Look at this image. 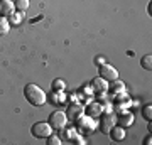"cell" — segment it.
<instances>
[{"label": "cell", "mask_w": 152, "mask_h": 145, "mask_svg": "<svg viewBox=\"0 0 152 145\" xmlns=\"http://www.w3.org/2000/svg\"><path fill=\"white\" fill-rule=\"evenodd\" d=\"M14 5H15V9L19 12H26L29 9V5H31V2H29V0H15Z\"/></svg>", "instance_id": "5bb4252c"}, {"label": "cell", "mask_w": 152, "mask_h": 145, "mask_svg": "<svg viewBox=\"0 0 152 145\" xmlns=\"http://www.w3.org/2000/svg\"><path fill=\"white\" fill-rule=\"evenodd\" d=\"M51 88H53V91L58 93V91H63L66 88V83L63 79H54L53 81V85H51Z\"/></svg>", "instance_id": "2e32d148"}, {"label": "cell", "mask_w": 152, "mask_h": 145, "mask_svg": "<svg viewBox=\"0 0 152 145\" xmlns=\"http://www.w3.org/2000/svg\"><path fill=\"white\" fill-rule=\"evenodd\" d=\"M9 29H10V22H9V17L0 15V36L7 34V32H9Z\"/></svg>", "instance_id": "7c38bea8"}, {"label": "cell", "mask_w": 152, "mask_h": 145, "mask_svg": "<svg viewBox=\"0 0 152 145\" xmlns=\"http://www.w3.org/2000/svg\"><path fill=\"white\" fill-rule=\"evenodd\" d=\"M144 144H145V145H151V144H152V137H151V135H149V137H145Z\"/></svg>", "instance_id": "ffe728a7"}, {"label": "cell", "mask_w": 152, "mask_h": 145, "mask_svg": "<svg viewBox=\"0 0 152 145\" xmlns=\"http://www.w3.org/2000/svg\"><path fill=\"white\" fill-rule=\"evenodd\" d=\"M49 125L53 127V130H63L68 125V117H66L64 111H61V110H56L49 115Z\"/></svg>", "instance_id": "7a4b0ae2"}, {"label": "cell", "mask_w": 152, "mask_h": 145, "mask_svg": "<svg viewBox=\"0 0 152 145\" xmlns=\"http://www.w3.org/2000/svg\"><path fill=\"white\" fill-rule=\"evenodd\" d=\"M140 66L144 68V69H147V71L152 69V56H151V54H145V56L142 58V59H140Z\"/></svg>", "instance_id": "9a60e30c"}, {"label": "cell", "mask_w": 152, "mask_h": 145, "mask_svg": "<svg viewBox=\"0 0 152 145\" xmlns=\"http://www.w3.org/2000/svg\"><path fill=\"white\" fill-rule=\"evenodd\" d=\"M31 133L36 138H48L49 135L53 133V127L49 125V122H37V123L32 125Z\"/></svg>", "instance_id": "3957f363"}, {"label": "cell", "mask_w": 152, "mask_h": 145, "mask_svg": "<svg viewBox=\"0 0 152 145\" xmlns=\"http://www.w3.org/2000/svg\"><path fill=\"white\" fill-rule=\"evenodd\" d=\"M142 115H144V118L147 122H151L152 120V105H145V106L142 108Z\"/></svg>", "instance_id": "e0dca14e"}, {"label": "cell", "mask_w": 152, "mask_h": 145, "mask_svg": "<svg viewBox=\"0 0 152 145\" xmlns=\"http://www.w3.org/2000/svg\"><path fill=\"white\" fill-rule=\"evenodd\" d=\"M98 73H100V78L105 81H115L118 79V71H117V68H113L112 64H107V63H103V64H100V68H98Z\"/></svg>", "instance_id": "277c9868"}, {"label": "cell", "mask_w": 152, "mask_h": 145, "mask_svg": "<svg viewBox=\"0 0 152 145\" xmlns=\"http://www.w3.org/2000/svg\"><path fill=\"white\" fill-rule=\"evenodd\" d=\"M46 140H48V144H49V145H61V144H63V140H61L59 137H56V135H53V133L49 135V137H48Z\"/></svg>", "instance_id": "ac0fdd59"}, {"label": "cell", "mask_w": 152, "mask_h": 145, "mask_svg": "<svg viewBox=\"0 0 152 145\" xmlns=\"http://www.w3.org/2000/svg\"><path fill=\"white\" fill-rule=\"evenodd\" d=\"M108 135L112 137V140H115V142H122V140H125V137H127L125 128L124 127H120V125H113V127L110 128Z\"/></svg>", "instance_id": "ba28073f"}, {"label": "cell", "mask_w": 152, "mask_h": 145, "mask_svg": "<svg viewBox=\"0 0 152 145\" xmlns=\"http://www.w3.org/2000/svg\"><path fill=\"white\" fill-rule=\"evenodd\" d=\"M24 96H26V100L32 106H41L48 100V96H46V93H44L42 88H39L37 85H32V83H29V85L24 86Z\"/></svg>", "instance_id": "6da1fadb"}, {"label": "cell", "mask_w": 152, "mask_h": 145, "mask_svg": "<svg viewBox=\"0 0 152 145\" xmlns=\"http://www.w3.org/2000/svg\"><path fill=\"white\" fill-rule=\"evenodd\" d=\"M102 111H103V110H102V105H100V103H91V105L88 106V110H86L88 117H93V115L96 117V115H100Z\"/></svg>", "instance_id": "4fadbf2b"}, {"label": "cell", "mask_w": 152, "mask_h": 145, "mask_svg": "<svg viewBox=\"0 0 152 145\" xmlns=\"http://www.w3.org/2000/svg\"><path fill=\"white\" fill-rule=\"evenodd\" d=\"M117 123V118H115V115L112 111H107L102 115V118H100V130L103 132V133H108L110 128Z\"/></svg>", "instance_id": "5b68a950"}, {"label": "cell", "mask_w": 152, "mask_h": 145, "mask_svg": "<svg viewBox=\"0 0 152 145\" xmlns=\"http://www.w3.org/2000/svg\"><path fill=\"white\" fill-rule=\"evenodd\" d=\"M95 63L100 66V64H103V63H105V59H103V58H96V59H95Z\"/></svg>", "instance_id": "44dd1931"}, {"label": "cell", "mask_w": 152, "mask_h": 145, "mask_svg": "<svg viewBox=\"0 0 152 145\" xmlns=\"http://www.w3.org/2000/svg\"><path fill=\"white\" fill-rule=\"evenodd\" d=\"M117 123L120 125V127H124V128H127V127H130L132 123H134V115H132L130 111H122L120 113V117L117 118Z\"/></svg>", "instance_id": "30bf717a"}, {"label": "cell", "mask_w": 152, "mask_h": 145, "mask_svg": "<svg viewBox=\"0 0 152 145\" xmlns=\"http://www.w3.org/2000/svg\"><path fill=\"white\" fill-rule=\"evenodd\" d=\"M14 10H15V5L12 0H0V15L9 17L14 14Z\"/></svg>", "instance_id": "9c48e42d"}, {"label": "cell", "mask_w": 152, "mask_h": 145, "mask_svg": "<svg viewBox=\"0 0 152 145\" xmlns=\"http://www.w3.org/2000/svg\"><path fill=\"white\" fill-rule=\"evenodd\" d=\"M108 90H110V93H113V95H120V93H124V90H125V85L122 83V81H118V79H115V81H110V85H108Z\"/></svg>", "instance_id": "8fae6325"}, {"label": "cell", "mask_w": 152, "mask_h": 145, "mask_svg": "<svg viewBox=\"0 0 152 145\" xmlns=\"http://www.w3.org/2000/svg\"><path fill=\"white\" fill-rule=\"evenodd\" d=\"M9 22H10V24H19V22H20V15H14V14L9 15Z\"/></svg>", "instance_id": "d6986e66"}, {"label": "cell", "mask_w": 152, "mask_h": 145, "mask_svg": "<svg viewBox=\"0 0 152 145\" xmlns=\"http://www.w3.org/2000/svg\"><path fill=\"white\" fill-rule=\"evenodd\" d=\"M91 88H93V91H95V95L103 96L105 93L108 91V81L102 79V78H96V79L91 81Z\"/></svg>", "instance_id": "8992f818"}, {"label": "cell", "mask_w": 152, "mask_h": 145, "mask_svg": "<svg viewBox=\"0 0 152 145\" xmlns=\"http://www.w3.org/2000/svg\"><path fill=\"white\" fill-rule=\"evenodd\" d=\"M83 113H85L83 106H80V105H71V106H68V113H66V117H68L69 122H76L80 117H83Z\"/></svg>", "instance_id": "52a82bcc"}]
</instances>
